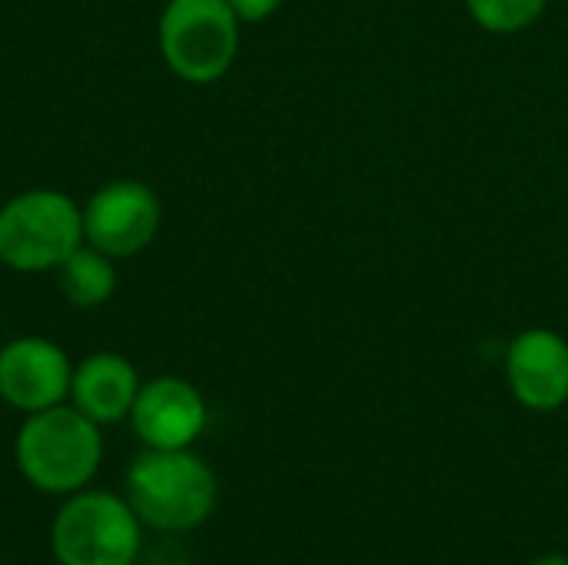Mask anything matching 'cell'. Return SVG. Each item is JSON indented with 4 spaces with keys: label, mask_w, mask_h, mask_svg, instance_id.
Here are the masks:
<instances>
[{
    "label": "cell",
    "mask_w": 568,
    "mask_h": 565,
    "mask_svg": "<svg viewBox=\"0 0 568 565\" xmlns=\"http://www.w3.org/2000/svg\"><path fill=\"white\" fill-rule=\"evenodd\" d=\"M13 460L20 476L50 496L80 493L100 470L103 436L93 420L77 406H50L30 413L13 440Z\"/></svg>",
    "instance_id": "obj_1"
},
{
    "label": "cell",
    "mask_w": 568,
    "mask_h": 565,
    "mask_svg": "<svg viewBox=\"0 0 568 565\" xmlns=\"http://www.w3.org/2000/svg\"><path fill=\"white\" fill-rule=\"evenodd\" d=\"M126 503L156 533H190L216 509V476L190 450H143L126 473Z\"/></svg>",
    "instance_id": "obj_2"
},
{
    "label": "cell",
    "mask_w": 568,
    "mask_h": 565,
    "mask_svg": "<svg viewBox=\"0 0 568 565\" xmlns=\"http://www.w3.org/2000/svg\"><path fill=\"white\" fill-rule=\"evenodd\" d=\"M140 529L126 496L80 490L53 519L50 549L60 565H133L143 543Z\"/></svg>",
    "instance_id": "obj_3"
},
{
    "label": "cell",
    "mask_w": 568,
    "mask_h": 565,
    "mask_svg": "<svg viewBox=\"0 0 568 565\" xmlns=\"http://www.w3.org/2000/svg\"><path fill=\"white\" fill-rule=\"evenodd\" d=\"M80 240L83 210L67 193L27 190L0 210V263L10 270H57Z\"/></svg>",
    "instance_id": "obj_4"
},
{
    "label": "cell",
    "mask_w": 568,
    "mask_h": 565,
    "mask_svg": "<svg viewBox=\"0 0 568 565\" xmlns=\"http://www.w3.org/2000/svg\"><path fill=\"white\" fill-rule=\"evenodd\" d=\"M240 47V17L226 0H170L160 17V50L190 83L220 80Z\"/></svg>",
    "instance_id": "obj_5"
},
{
    "label": "cell",
    "mask_w": 568,
    "mask_h": 565,
    "mask_svg": "<svg viewBox=\"0 0 568 565\" xmlns=\"http://www.w3.org/2000/svg\"><path fill=\"white\" fill-rule=\"evenodd\" d=\"M160 230V200L146 183L116 180L100 186L83 210V236L106 256L140 253Z\"/></svg>",
    "instance_id": "obj_6"
},
{
    "label": "cell",
    "mask_w": 568,
    "mask_h": 565,
    "mask_svg": "<svg viewBox=\"0 0 568 565\" xmlns=\"http://www.w3.org/2000/svg\"><path fill=\"white\" fill-rule=\"evenodd\" d=\"M70 380L73 366L50 340L20 336L0 350V396L27 416L60 406L70 396Z\"/></svg>",
    "instance_id": "obj_7"
},
{
    "label": "cell",
    "mask_w": 568,
    "mask_h": 565,
    "mask_svg": "<svg viewBox=\"0 0 568 565\" xmlns=\"http://www.w3.org/2000/svg\"><path fill=\"white\" fill-rule=\"evenodd\" d=\"M130 420L146 450H190L206 430V403L186 380L160 376L140 386Z\"/></svg>",
    "instance_id": "obj_8"
},
{
    "label": "cell",
    "mask_w": 568,
    "mask_h": 565,
    "mask_svg": "<svg viewBox=\"0 0 568 565\" xmlns=\"http://www.w3.org/2000/svg\"><path fill=\"white\" fill-rule=\"evenodd\" d=\"M506 376L516 400L536 413L568 403V343L552 330H526L506 353Z\"/></svg>",
    "instance_id": "obj_9"
},
{
    "label": "cell",
    "mask_w": 568,
    "mask_h": 565,
    "mask_svg": "<svg viewBox=\"0 0 568 565\" xmlns=\"http://www.w3.org/2000/svg\"><path fill=\"white\" fill-rule=\"evenodd\" d=\"M136 393H140L136 370L130 360H123L116 353L87 356L73 370V380H70L73 406L97 426H110V423H120L123 416H130Z\"/></svg>",
    "instance_id": "obj_10"
},
{
    "label": "cell",
    "mask_w": 568,
    "mask_h": 565,
    "mask_svg": "<svg viewBox=\"0 0 568 565\" xmlns=\"http://www.w3.org/2000/svg\"><path fill=\"white\" fill-rule=\"evenodd\" d=\"M60 290L70 303L77 306H100L113 296L116 290V273L110 266V256L93 250L77 246L60 266Z\"/></svg>",
    "instance_id": "obj_11"
},
{
    "label": "cell",
    "mask_w": 568,
    "mask_h": 565,
    "mask_svg": "<svg viewBox=\"0 0 568 565\" xmlns=\"http://www.w3.org/2000/svg\"><path fill=\"white\" fill-rule=\"evenodd\" d=\"M549 0H466L473 20L493 33H516L526 30L542 17Z\"/></svg>",
    "instance_id": "obj_12"
},
{
    "label": "cell",
    "mask_w": 568,
    "mask_h": 565,
    "mask_svg": "<svg viewBox=\"0 0 568 565\" xmlns=\"http://www.w3.org/2000/svg\"><path fill=\"white\" fill-rule=\"evenodd\" d=\"M226 3H230V10H233L240 20H246V23H260V20L273 17V13L280 10V3H283V0H226Z\"/></svg>",
    "instance_id": "obj_13"
},
{
    "label": "cell",
    "mask_w": 568,
    "mask_h": 565,
    "mask_svg": "<svg viewBox=\"0 0 568 565\" xmlns=\"http://www.w3.org/2000/svg\"><path fill=\"white\" fill-rule=\"evenodd\" d=\"M532 565H568L566 556H542V559H536Z\"/></svg>",
    "instance_id": "obj_14"
}]
</instances>
